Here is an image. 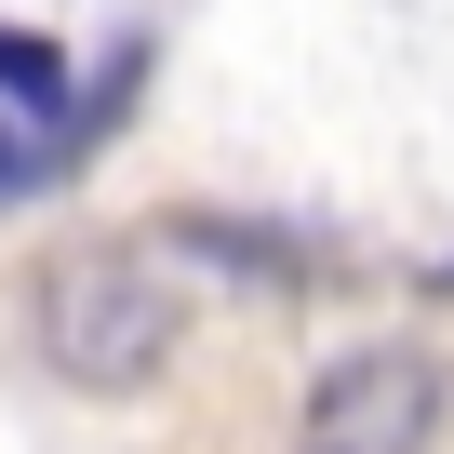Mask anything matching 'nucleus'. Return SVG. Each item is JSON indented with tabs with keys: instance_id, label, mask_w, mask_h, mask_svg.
Returning a JSON list of instances; mask_svg holds the SVG:
<instances>
[{
	"instance_id": "f257e3e1",
	"label": "nucleus",
	"mask_w": 454,
	"mask_h": 454,
	"mask_svg": "<svg viewBox=\"0 0 454 454\" xmlns=\"http://www.w3.org/2000/svg\"><path fill=\"white\" fill-rule=\"evenodd\" d=\"M27 321H41V361H54L67 387H147V374L174 361V334H187L160 254H134V241H81V254H54L41 294H27Z\"/></svg>"
},
{
	"instance_id": "7ed1b4c3",
	"label": "nucleus",
	"mask_w": 454,
	"mask_h": 454,
	"mask_svg": "<svg viewBox=\"0 0 454 454\" xmlns=\"http://www.w3.org/2000/svg\"><path fill=\"white\" fill-rule=\"evenodd\" d=\"M160 254L214 268V281H254V294H308V241H281V227H227V214H174Z\"/></svg>"
},
{
	"instance_id": "20e7f679",
	"label": "nucleus",
	"mask_w": 454,
	"mask_h": 454,
	"mask_svg": "<svg viewBox=\"0 0 454 454\" xmlns=\"http://www.w3.org/2000/svg\"><path fill=\"white\" fill-rule=\"evenodd\" d=\"M0 94H14L27 121H54V134H67V107H81V81H67V54H54L41 27H14V14H0Z\"/></svg>"
},
{
	"instance_id": "f03ea898",
	"label": "nucleus",
	"mask_w": 454,
	"mask_h": 454,
	"mask_svg": "<svg viewBox=\"0 0 454 454\" xmlns=\"http://www.w3.org/2000/svg\"><path fill=\"white\" fill-rule=\"evenodd\" d=\"M454 414V374L427 348H348L321 387H308V427L294 454H427Z\"/></svg>"
},
{
	"instance_id": "39448f33",
	"label": "nucleus",
	"mask_w": 454,
	"mask_h": 454,
	"mask_svg": "<svg viewBox=\"0 0 454 454\" xmlns=\"http://www.w3.org/2000/svg\"><path fill=\"white\" fill-rule=\"evenodd\" d=\"M0 187H27V147H14V134H0Z\"/></svg>"
}]
</instances>
